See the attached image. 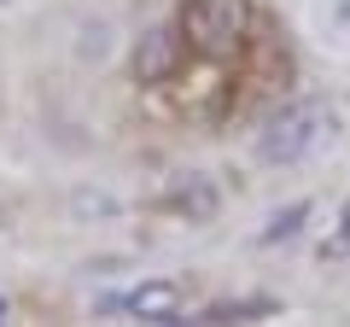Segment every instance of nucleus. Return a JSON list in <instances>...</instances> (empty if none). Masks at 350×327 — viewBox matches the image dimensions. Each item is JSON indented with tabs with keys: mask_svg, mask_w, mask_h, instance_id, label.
I'll use <instances>...</instances> for the list:
<instances>
[{
	"mask_svg": "<svg viewBox=\"0 0 350 327\" xmlns=\"http://www.w3.org/2000/svg\"><path fill=\"white\" fill-rule=\"evenodd\" d=\"M333 135H338V112L327 100H315V94H298V100H280L275 112L257 123L251 152H257V164H269V170H286V164L315 158Z\"/></svg>",
	"mask_w": 350,
	"mask_h": 327,
	"instance_id": "1",
	"label": "nucleus"
},
{
	"mask_svg": "<svg viewBox=\"0 0 350 327\" xmlns=\"http://www.w3.org/2000/svg\"><path fill=\"white\" fill-rule=\"evenodd\" d=\"M251 0H187L181 6V36H187V53L199 59H228L239 53V41L251 36Z\"/></svg>",
	"mask_w": 350,
	"mask_h": 327,
	"instance_id": "2",
	"label": "nucleus"
},
{
	"mask_svg": "<svg viewBox=\"0 0 350 327\" xmlns=\"http://www.w3.org/2000/svg\"><path fill=\"white\" fill-rule=\"evenodd\" d=\"M181 59H187V36H181V18H175V24L140 29L135 53H129V70H135L140 88H158V82H170L181 70Z\"/></svg>",
	"mask_w": 350,
	"mask_h": 327,
	"instance_id": "3",
	"label": "nucleus"
},
{
	"mask_svg": "<svg viewBox=\"0 0 350 327\" xmlns=\"http://www.w3.org/2000/svg\"><path fill=\"white\" fill-rule=\"evenodd\" d=\"M100 310L170 327V322H181V310H187V292L175 287V280H140V287H129V292H105V298H100Z\"/></svg>",
	"mask_w": 350,
	"mask_h": 327,
	"instance_id": "4",
	"label": "nucleus"
},
{
	"mask_svg": "<svg viewBox=\"0 0 350 327\" xmlns=\"http://www.w3.org/2000/svg\"><path fill=\"white\" fill-rule=\"evenodd\" d=\"M163 205L181 211V216H193V222H211L216 216V181L199 176V170H193V176H175L170 187H163Z\"/></svg>",
	"mask_w": 350,
	"mask_h": 327,
	"instance_id": "5",
	"label": "nucleus"
},
{
	"mask_svg": "<svg viewBox=\"0 0 350 327\" xmlns=\"http://www.w3.org/2000/svg\"><path fill=\"white\" fill-rule=\"evenodd\" d=\"M280 304L275 298H216V304H204L199 310V322L211 327V322H251V315H275Z\"/></svg>",
	"mask_w": 350,
	"mask_h": 327,
	"instance_id": "6",
	"label": "nucleus"
},
{
	"mask_svg": "<svg viewBox=\"0 0 350 327\" xmlns=\"http://www.w3.org/2000/svg\"><path fill=\"white\" fill-rule=\"evenodd\" d=\"M304 222H310V205H286V211H275V216H269V228H262V234H257V246H292V239H298L304 234Z\"/></svg>",
	"mask_w": 350,
	"mask_h": 327,
	"instance_id": "7",
	"label": "nucleus"
},
{
	"mask_svg": "<svg viewBox=\"0 0 350 327\" xmlns=\"http://www.w3.org/2000/svg\"><path fill=\"white\" fill-rule=\"evenodd\" d=\"M327 257H350V205L338 211V239H327Z\"/></svg>",
	"mask_w": 350,
	"mask_h": 327,
	"instance_id": "8",
	"label": "nucleus"
},
{
	"mask_svg": "<svg viewBox=\"0 0 350 327\" xmlns=\"http://www.w3.org/2000/svg\"><path fill=\"white\" fill-rule=\"evenodd\" d=\"M6 310H12V304H6V298H0V322H6Z\"/></svg>",
	"mask_w": 350,
	"mask_h": 327,
	"instance_id": "9",
	"label": "nucleus"
},
{
	"mask_svg": "<svg viewBox=\"0 0 350 327\" xmlns=\"http://www.w3.org/2000/svg\"><path fill=\"white\" fill-rule=\"evenodd\" d=\"M0 6H6V0H0Z\"/></svg>",
	"mask_w": 350,
	"mask_h": 327,
	"instance_id": "10",
	"label": "nucleus"
}]
</instances>
